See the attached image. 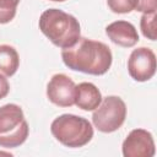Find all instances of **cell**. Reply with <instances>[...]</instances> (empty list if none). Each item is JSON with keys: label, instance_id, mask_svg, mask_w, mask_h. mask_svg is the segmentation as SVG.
Wrapping results in <instances>:
<instances>
[{"label": "cell", "instance_id": "obj_1", "mask_svg": "<svg viewBox=\"0 0 157 157\" xmlns=\"http://www.w3.org/2000/svg\"><path fill=\"white\" fill-rule=\"evenodd\" d=\"M61 58L69 69L96 76L105 74L113 60L107 44L85 37H80L74 45L63 49Z\"/></svg>", "mask_w": 157, "mask_h": 157}, {"label": "cell", "instance_id": "obj_2", "mask_svg": "<svg viewBox=\"0 0 157 157\" xmlns=\"http://www.w3.org/2000/svg\"><path fill=\"white\" fill-rule=\"evenodd\" d=\"M39 29L54 45L61 49L74 45L81 37L76 17L59 9H48L40 15Z\"/></svg>", "mask_w": 157, "mask_h": 157}, {"label": "cell", "instance_id": "obj_3", "mask_svg": "<svg viewBox=\"0 0 157 157\" xmlns=\"http://www.w3.org/2000/svg\"><path fill=\"white\" fill-rule=\"evenodd\" d=\"M53 136L66 147H82L93 137L91 123L75 114H63L55 118L50 125Z\"/></svg>", "mask_w": 157, "mask_h": 157}, {"label": "cell", "instance_id": "obj_4", "mask_svg": "<svg viewBox=\"0 0 157 157\" xmlns=\"http://www.w3.org/2000/svg\"><path fill=\"white\" fill-rule=\"evenodd\" d=\"M28 124L20 105L9 103L0 107V146L12 148L22 145L28 136Z\"/></svg>", "mask_w": 157, "mask_h": 157}, {"label": "cell", "instance_id": "obj_5", "mask_svg": "<svg viewBox=\"0 0 157 157\" xmlns=\"http://www.w3.org/2000/svg\"><path fill=\"white\" fill-rule=\"evenodd\" d=\"M126 105L118 96L105 97L101 104L93 110V125L102 132H113L118 130L125 121Z\"/></svg>", "mask_w": 157, "mask_h": 157}, {"label": "cell", "instance_id": "obj_6", "mask_svg": "<svg viewBox=\"0 0 157 157\" xmlns=\"http://www.w3.org/2000/svg\"><path fill=\"white\" fill-rule=\"evenodd\" d=\"M129 75L139 82L147 81L153 77L156 72V55L146 47L134 49L128 60Z\"/></svg>", "mask_w": 157, "mask_h": 157}, {"label": "cell", "instance_id": "obj_7", "mask_svg": "<svg viewBox=\"0 0 157 157\" xmlns=\"http://www.w3.org/2000/svg\"><path fill=\"white\" fill-rule=\"evenodd\" d=\"M76 85L65 74H55L47 86L48 99L58 107H71L75 104Z\"/></svg>", "mask_w": 157, "mask_h": 157}, {"label": "cell", "instance_id": "obj_8", "mask_svg": "<svg viewBox=\"0 0 157 157\" xmlns=\"http://www.w3.org/2000/svg\"><path fill=\"white\" fill-rule=\"evenodd\" d=\"M156 152L152 134L145 129H134L123 142L125 157H152Z\"/></svg>", "mask_w": 157, "mask_h": 157}, {"label": "cell", "instance_id": "obj_9", "mask_svg": "<svg viewBox=\"0 0 157 157\" xmlns=\"http://www.w3.org/2000/svg\"><path fill=\"white\" fill-rule=\"evenodd\" d=\"M105 33L113 43L120 47L130 48V47H134L139 42L137 29L135 28L132 23L128 21L120 20V21L109 23L105 27Z\"/></svg>", "mask_w": 157, "mask_h": 157}, {"label": "cell", "instance_id": "obj_10", "mask_svg": "<svg viewBox=\"0 0 157 157\" xmlns=\"http://www.w3.org/2000/svg\"><path fill=\"white\" fill-rule=\"evenodd\" d=\"M102 102L101 91L91 82H81L76 86L75 104L82 110H94Z\"/></svg>", "mask_w": 157, "mask_h": 157}, {"label": "cell", "instance_id": "obj_11", "mask_svg": "<svg viewBox=\"0 0 157 157\" xmlns=\"http://www.w3.org/2000/svg\"><path fill=\"white\" fill-rule=\"evenodd\" d=\"M20 66L17 50L9 44H0V74L12 76Z\"/></svg>", "mask_w": 157, "mask_h": 157}, {"label": "cell", "instance_id": "obj_12", "mask_svg": "<svg viewBox=\"0 0 157 157\" xmlns=\"http://www.w3.org/2000/svg\"><path fill=\"white\" fill-rule=\"evenodd\" d=\"M155 20H156V12H146L142 15V17L140 20V27H141L142 34L151 40H156Z\"/></svg>", "mask_w": 157, "mask_h": 157}, {"label": "cell", "instance_id": "obj_13", "mask_svg": "<svg viewBox=\"0 0 157 157\" xmlns=\"http://www.w3.org/2000/svg\"><path fill=\"white\" fill-rule=\"evenodd\" d=\"M20 0H0V25L13 20Z\"/></svg>", "mask_w": 157, "mask_h": 157}, {"label": "cell", "instance_id": "obj_14", "mask_svg": "<svg viewBox=\"0 0 157 157\" xmlns=\"http://www.w3.org/2000/svg\"><path fill=\"white\" fill-rule=\"evenodd\" d=\"M139 0H107L109 9L115 13H129L136 9Z\"/></svg>", "mask_w": 157, "mask_h": 157}, {"label": "cell", "instance_id": "obj_15", "mask_svg": "<svg viewBox=\"0 0 157 157\" xmlns=\"http://www.w3.org/2000/svg\"><path fill=\"white\" fill-rule=\"evenodd\" d=\"M156 9H157V0H139L135 10L146 13V12H156Z\"/></svg>", "mask_w": 157, "mask_h": 157}, {"label": "cell", "instance_id": "obj_16", "mask_svg": "<svg viewBox=\"0 0 157 157\" xmlns=\"http://www.w3.org/2000/svg\"><path fill=\"white\" fill-rule=\"evenodd\" d=\"M9 91H10V85H9L7 78L0 74V99L5 98L9 93Z\"/></svg>", "mask_w": 157, "mask_h": 157}, {"label": "cell", "instance_id": "obj_17", "mask_svg": "<svg viewBox=\"0 0 157 157\" xmlns=\"http://www.w3.org/2000/svg\"><path fill=\"white\" fill-rule=\"evenodd\" d=\"M50 1H58V2H63V1H66V0H50Z\"/></svg>", "mask_w": 157, "mask_h": 157}]
</instances>
